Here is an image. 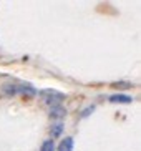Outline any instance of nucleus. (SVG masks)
I'll return each instance as SVG.
<instances>
[{"mask_svg":"<svg viewBox=\"0 0 141 151\" xmlns=\"http://www.w3.org/2000/svg\"><path fill=\"white\" fill-rule=\"evenodd\" d=\"M110 101L111 103H131L133 98L128 96V95H123V93H116V95H111L110 96Z\"/></svg>","mask_w":141,"mask_h":151,"instance_id":"obj_2","label":"nucleus"},{"mask_svg":"<svg viewBox=\"0 0 141 151\" xmlns=\"http://www.w3.org/2000/svg\"><path fill=\"white\" fill-rule=\"evenodd\" d=\"M18 93H23V95H28V96H33L37 91H35V88H33L32 85L23 83V85H18Z\"/></svg>","mask_w":141,"mask_h":151,"instance_id":"obj_5","label":"nucleus"},{"mask_svg":"<svg viewBox=\"0 0 141 151\" xmlns=\"http://www.w3.org/2000/svg\"><path fill=\"white\" fill-rule=\"evenodd\" d=\"M40 95L50 106H57L65 100V95L60 93V91H55V90H43V91H40Z\"/></svg>","mask_w":141,"mask_h":151,"instance_id":"obj_1","label":"nucleus"},{"mask_svg":"<svg viewBox=\"0 0 141 151\" xmlns=\"http://www.w3.org/2000/svg\"><path fill=\"white\" fill-rule=\"evenodd\" d=\"M40 151H57V146H55L53 139H45L42 148H40Z\"/></svg>","mask_w":141,"mask_h":151,"instance_id":"obj_9","label":"nucleus"},{"mask_svg":"<svg viewBox=\"0 0 141 151\" xmlns=\"http://www.w3.org/2000/svg\"><path fill=\"white\" fill-rule=\"evenodd\" d=\"M4 93L7 96H13V95L18 93V85H13V83H9L4 86Z\"/></svg>","mask_w":141,"mask_h":151,"instance_id":"obj_6","label":"nucleus"},{"mask_svg":"<svg viewBox=\"0 0 141 151\" xmlns=\"http://www.w3.org/2000/svg\"><path fill=\"white\" fill-rule=\"evenodd\" d=\"M111 86H113L115 90H128V88L133 86V83H129V81H113Z\"/></svg>","mask_w":141,"mask_h":151,"instance_id":"obj_7","label":"nucleus"},{"mask_svg":"<svg viewBox=\"0 0 141 151\" xmlns=\"http://www.w3.org/2000/svg\"><path fill=\"white\" fill-rule=\"evenodd\" d=\"M62 133H63V123H62V121H58V123H55L52 126V136L53 138H58Z\"/></svg>","mask_w":141,"mask_h":151,"instance_id":"obj_8","label":"nucleus"},{"mask_svg":"<svg viewBox=\"0 0 141 151\" xmlns=\"http://www.w3.org/2000/svg\"><path fill=\"white\" fill-rule=\"evenodd\" d=\"M73 150V138H65V139H62V143L58 145L57 151H71Z\"/></svg>","mask_w":141,"mask_h":151,"instance_id":"obj_3","label":"nucleus"},{"mask_svg":"<svg viewBox=\"0 0 141 151\" xmlns=\"http://www.w3.org/2000/svg\"><path fill=\"white\" fill-rule=\"evenodd\" d=\"M91 111H95V106H88V108H86V110H85L80 116H81V118H85V116H88L90 113H91Z\"/></svg>","mask_w":141,"mask_h":151,"instance_id":"obj_10","label":"nucleus"},{"mask_svg":"<svg viewBox=\"0 0 141 151\" xmlns=\"http://www.w3.org/2000/svg\"><path fill=\"white\" fill-rule=\"evenodd\" d=\"M65 115H66V110L63 106H60V105L52 106V110H50V116L52 118H63Z\"/></svg>","mask_w":141,"mask_h":151,"instance_id":"obj_4","label":"nucleus"}]
</instances>
